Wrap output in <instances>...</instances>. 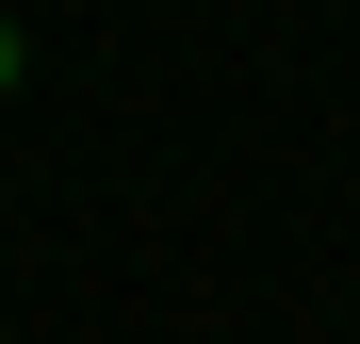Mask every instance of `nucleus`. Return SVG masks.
<instances>
[{
    "mask_svg": "<svg viewBox=\"0 0 360 344\" xmlns=\"http://www.w3.org/2000/svg\"><path fill=\"white\" fill-rule=\"evenodd\" d=\"M0 98H17V17H0Z\"/></svg>",
    "mask_w": 360,
    "mask_h": 344,
    "instance_id": "nucleus-1",
    "label": "nucleus"
}]
</instances>
